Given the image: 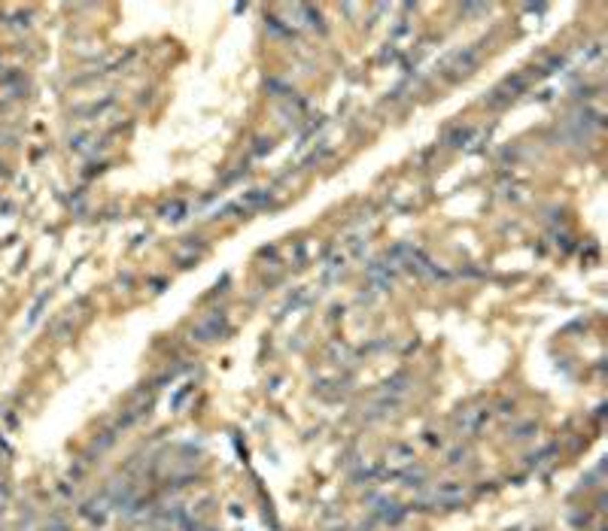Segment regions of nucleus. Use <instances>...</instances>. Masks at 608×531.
I'll use <instances>...</instances> for the list:
<instances>
[{"mask_svg": "<svg viewBox=\"0 0 608 531\" xmlns=\"http://www.w3.org/2000/svg\"><path fill=\"white\" fill-rule=\"evenodd\" d=\"M480 52H484V42H475V46H469V49H459V52H454L447 61L441 64V76H444L447 82L469 76L471 67H475V64L480 61Z\"/></svg>", "mask_w": 608, "mask_h": 531, "instance_id": "obj_1", "label": "nucleus"}, {"mask_svg": "<svg viewBox=\"0 0 608 531\" xmlns=\"http://www.w3.org/2000/svg\"><path fill=\"white\" fill-rule=\"evenodd\" d=\"M529 82H533V73H514V76H508L505 82L493 88V95L487 97V106H490V110H499V106H505L508 101H514V97H517Z\"/></svg>", "mask_w": 608, "mask_h": 531, "instance_id": "obj_2", "label": "nucleus"}, {"mask_svg": "<svg viewBox=\"0 0 608 531\" xmlns=\"http://www.w3.org/2000/svg\"><path fill=\"white\" fill-rule=\"evenodd\" d=\"M225 328H229V319H225V313L213 310V313H207L192 328V337L201 340V343H207V340H216L219 334H225Z\"/></svg>", "mask_w": 608, "mask_h": 531, "instance_id": "obj_3", "label": "nucleus"}, {"mask_svg": "<svg viewBox=\"0 0 608 531\" xmlns=\"http://www.w3.org/2000/svg\"><path fill=\"white\" fill-rule=\"evenodd\" d=\"M465 492H469V489H465V483H456V480H450V483H441L435 489L432 495H429L426 501H432V504H459V501L465 498Z\"/></svg>", "mask_w": 608, "mask_h": 531, "instance_id": "obj_4", "label": "nucleus"}, {"mask_svg": "<svg viewBox=\"0 0 608 531\" xmlns=\"http://www.w3.org/2000/svg\"><path fill=\"white\" fill-rule=\"evenodd\" d=\"M487 419H490V410L487 407H469V410L459 413L456 425H459V431H465V434H478V431L487 425Z\"/></svg>", "mask_w": 608, "mask_h": 531, "instance_id": "obj_5", "label": "nucleus"}, {"mask_svg": "<svg viewBox=\"0 0 608 531\" xmlns=\"http://www.w3.org/2000/svg\"><path fill=\"white\" fill-rule=\"evenodd\" d=\"M386 462H390V467H395L393 473H401V467H408V465L414 462V446H408V443L390 446V456H386Z\"/></svg>", "mask_w": 608, "mask_h": 531, "instance_id": "obj_6", "label": "nucleus"}, {"mask_svg": "<svg viewBox=\"0 0 608 531\" xmlns=\"http://www.w3.org/2000/svg\"><path fill=\"white\" fill-rule=\"evenodd\" d=\"M533 431H535V425H533V422H529V425H520V428L514 431V437H517V441H523V437H529Z\"/></svg>", "mask_w": 608, "mask_h": 531, "instance_id": "obj_7", "label": "nucleus"}]
</instances>
